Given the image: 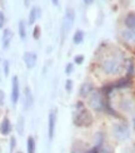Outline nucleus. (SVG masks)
<instances>
[{"instance_id":"obj_1","label":"nucleus","mask_w":135,"mask_h":153,"mask_svg":"<svg viewBox=\"0 0 135 153\" xmlns=\"http://www.w3.org/2000/svg\"><path fill=\"white\" fill-rule=\"evenodd\" d=\"M91 122H93L91 114L81 105L80 111H78V113L75 116V124L76 126H89V124H91Z\"/></svg>"},{"instance_id":"obj_2","label":"nucleus","mask_w":135,"mask_h":153,"mask_svg":"<svg viewBox=\"0 0 135 153\" xmlns=\"http://www.w3.org/2000/svg\"><path fill=\"white\" fill-rule=\"evenodd\" d=\"M74 20H75V11L73 9H66L65 16H64V23H63V33L66 34L72 30L73 25H74Z\"/></svg>"},{"instance_id":"obj_3","label":"nucleus","mask_w":135,"mask_h":153,"mask_svg":"<svg viewBox=\"0 0 135 153\" xmlns=\"http://www.w3.org/2000/svg\"><path fill=\"white\" fill-rule=\"evenodd\" d=\"M120 69V62L117 59H108L103 63V71L106 74H117Z\"/></svg>"},{"instance_id":"obj_4","label":"nucleus","mask_w":135,"mask_h":153,"mask_svg":"<svg viewBox=\"0 0 135 153\" xmlns=\"http://www.w3.org/2000/svg\"><path fill=\"white\" fill-rule=\"evenodd\" d=\"M89 102H90V105L96 111H101L105 105L101 94L99 92H91V94H90V97H89Z\"/></svg>"},{"instance_id":"obj_5","label":"nucleus","mask_w":135,"mask_h":153,"mask_svg":"<svg viewBox=\"0 0 135 153\" xmlns=\"http://www.w3.org/2000/svg\"><path fill=\"white\" fill-rule=\"evenodd\" d=\"M56 112L51 111L49 113V118H48V133H49V139L54 138V133H55V124H56Z\"/></svg>"},{"instance_id":"obj_6","label":"nucleus","mask_w":135,"mask_h":153,"mask_svg":"<svg viewBox=\"0 0 135 153\" xmlns=\"http://www.w3.org/2000/svg\"><path fill=\"white\" fill-rule=\"evenodd\" d=\"M114 134L120 141H124L129 137V128L125 124H117L114 127Z\"/></svg>"},{"instance_id":"obj_7","label":"nucleus","mask_w":135,"mask_h":153,"mask_svg":"<svg viewBox=\"0 0 135 153\" xmlns=\"http://www.w3.org/2000/svg\"><path fill=\"white\" fill-rule=\"evenodd\" d=\"M19 97H20V91H19V79L18 76H13V84H11V102L13 104H16Z\"/></svg>"},{"instance_id":"obj_8","label":"nucleus","mask_w":135,"mask_h":153,"mask_svg":"<svg viewBox=\"0 0 135 153\" xmlns=\"http://www.w3.org/2000/svg\"><path fill=\"white\" fill-rule=\"evenodd\" d=\"M36 60H38V56L36 53L34 52H27L24 54V63L28 68H34L36 64Z\"/></svg>"},{"instance_id":"obj_9","label":"nucleus","mask_w":135,"mask_h":153,"mask_svg":"<svg viewBox=\"0 0 135 153\" xmlns=\"http://www.w3.org/2000/svg\"><path fill=\"white\" fill-rule=\"evenodd\" d=\"M11 132V123L9 118H4L1 124H0V133H1L3 136H8L9 133Z\"/></svg>"},{"instance_id":"obj_10","label":"nucleus","mask_w":135,"mask_h":153,"mask_svg":"<svg viewBox=\"0 0 135 153\" xmlns=\"http://www.w3.org/2000/svg\"><path fill=\"white\" fill-rule=\"evenodd\" d=\"M13 31L10 29H5L4 30V33H3V48L6 49L9 45H10V42L13 39Z\"/></svg>"},{"instance_id":"obj_11","label":"nucleus","mask_w":135,"mask_h":153,"mask_svg":"<svg viewBox=\"0 0 135 153\" xmlns=\"http://www.w3.org/2000/svg\"><path fill=\"white\" fill-rule=\"evenodd\" d=\"M39 11H40V9L38 8V6H34V8L30 10L29 20H28V24H29V25H33V24L36 22V19L39 18Z\"/></svg>"},{"instance_id":"obj_12","label":"nucleus","mask_w":135,"mask_h":153,"mask_svg":"<svg viewBox=\"0 0 135 153\" xmlns=\"http://www.w3.org/2000/svg\"><path fill=\"white\" fill-rule=\"evenodd\" d=\"M91 91H93V85L86 82V83H84V84L80 87V95H81V97H86L88 94L91 93Z\"/></svg>"},{"instance_id":"obj_13","label":"nucleus","mask_w":135,"mask_h":153,"mask_svg":"<svg viewBox=\"0 0 135 153\" xmlns=\"http://www.w3.org/2000/svg\"><path fill=\"white\" fill-rule=\"evenodd\" d=\"M125 24L129 29H135V13H130L125 18Z\"/></svg>"},{"instance_id":"obj_14","label":"nucleus","mask_w":135,"mask_h":153,"mask_svg":"<svg viewBox=\"0 0 135 153\" xmlns=\"http://www.w3.org/2000/svg\"><path fill=\"white\" fill-rule=\"evenodd\" d=\"M123 36H124V39L128 43H135V31L126 30V31H124V33H123Z\"/></svg>"},{"instance_id":"obj_15","label":"nucleus","mask_w":135,"mask_h":153,"mask_svg":"<svg viewBox=\"0 0 135 153\" xmlns=\"http://www.w3.org/2000/svg\"><path fill=\"white\" fill-rule=\"evenodd\" d=\"M25 103H27L28 107H30L33 104V95H31V92H30V88L29 87H25Z\"/></svg>"},{"instance_id":"obj_16","label":"nucleus","mask_w":135,"mask_h":153,"mask_svg":"<svg viewBox=\"0 0 135 153\" xmlns=\"http://www.w3.org/2000/svg\"><path fill=\"white\" fill-rule=\"evenodd\" d=\"M27 149H28V153H35V139L33 137H29L28 138Z\"/></svg>"},{"instance_id":"obj_17","label":"nucleus","mask_w":135,"mask_h":153,"mask_svg":"<svg viewBox=\"0 0 135 153\" xmlns=\"http://www.w3.org/2000/svg\"><path fill=\"white\" fill-rule=\"evenodd\" d=\"M73 40H74L75 44L83 43V40H84V31H83V30H78V31H76V33L74 34Z\"/></svg>"},{"instance_id":"obj_18","label":"nucleus","mask_w":135,"mask_h":153,"mask_svg":"<svg viewBox=\"0 0 135 153\" xmlns=\"http://www.w3.org/2000/svg\"><path fill=\"white\" fill-rule=\"evenodd\" d=\"M19 35H20L21 39H25V36H27V29H25V23L23 20L19 22Z\"/></svg>"},{"instance_id":"obj_19","label":"nucleus","mask_w":135,"mask_h":153,"mask_svg":"<svg viewBox=\"0 0 135 153\" xmlns=\"http://www.w3.org/2000/svg\"><path fill=\"white\" fill-rule=\"evenodd\" d=\"M16 128H18L19 134H23V132H24V117L23 116L19 117V122H18Z\"/></svg>"},{"instance_id":"obj_20","label":"nucleus","mask_w":135,"mask_h":153,"mask_svg":"<svg viewBox=\"0 0 135 153\" xmlns=\"http://www.w3.org/2000/svg\"><path fill=\"white\" fill-rule=\"evenodd\" d=\"M3 69H4V74L8 76L9 75V72H10V64L8 60H4L3 62Z\"/></svg>"},{"instance_id":"obj_21","label":"nucleus","mask_w":135,"mask_h":153,"mask_svg":"<svg viewBox=\"0 0 135 153\" xmlns=\"http://www.w3.org/2000/svg\"><path fill=\"white\" fill-rule=\"evenodd\" d=\"M74 71V65H73V63H68V65L65 67V73L69 75V74H72Z\"/></svg>"},{"instance_id":"obj_22","label":"nucleus","mask_w":135,"mask_h":153,"mask_svg":"<svg viewBox=\"0 0 135 153\" xmlns=\"http://www.w3.org/2000/svg\"><path fill=\"white\" fill-rule=\"evenodd\" d=\"M74 62L76 63V64H81V63L84 62V56H83V55H76L75 59H74Z\"/></svg>"},{"instance_id":"obj_23","label":"nucleus","mask_w":135,"mask_h":153,"mask_svg":"<svg viewBox=\"0 0 135 153\" xmlns=\"http://www.w3.org/2000/svg\"><path fill=\"white\" fill-rule=\"evenodd\" d=\"M4 24H5V16L3 14V11H0V29L4 27Z\"/></svg>"},{"instance_id":"obj_24","label":"nucleus","mask_w":135,"mask_h":153,"mask_svg":"<svg viewBox=\"0 0 135 153\" xmlns=\"http://www.w3.org/2000/svg\"><path fill=\"white\" fill-rule=\"evenodd\" d=\"M65 88H66V91H68V92H72V89H73V82H72V80H66Z\"/></svg>"},{"instance_id":"obj_25","label":"nucleus","mask_w":135,"mask_h":153,"mask_svg":"<svg viewBox=\"0 0 135 153\" xmlns=\"http://www.w3.org/2000/svg\"><path fill=\"white\" fill-rule=\"evenodd\" d=\"M39 36H40V28L35 27V29H34V38H35V39H38Z\"/></svg>"},{"instance_id":"obj_26","label":"nucleus","mask_w":135,"mask_h":153,"mask_svg":"<svg viewBox=\"0 0 135 153\" xmlns=\"http://www.w3.org/2000/svg\"><path fill=\"white\" fill-rule=\"evenodd\" d=\"M0 104H3V92L0 91Z\"/></svg>"},{"instance_id":"obj_27","label":"nucleus","mask_w":135,"mask_h":153,"mask_svg":"<svg viewBox=\"0 0 135 153\" xmlns=\"http://www.w3.org/2000/svg\"><path fill=\"white\" fill-rule=\"evenodd\" d=\"M84 1H85L86 4H91V3L94 1V0H84Z\"/></svg>"},{"instance_id":"obj_28","label":"nucleus","mask_w":135,"mask_h":153,"mask_svg":"<svg viewBox=\"0 0 135 153\" xmlns=\"http://www.w3.org/2000/svg\"><path fill=\"white\" fill-rule=\"evenodd\" d=\"M53 1H54V3H53L54 5H56V4H58V1H56V0H53Z\"/></svg>"},{"instance_id":"obj_29","label":"nucleus","mask_w":135,"mask_h":153,"mask_svg":"<svg viewBox=\"0 0 135 153\" xmlns=\"http://www.w3.org/2000/svg\"><path fill=\"white\" fill-rule=\"evenodd\" d=\"M16 153H21V152H16Z\"/></svg>"}]
</instances>
